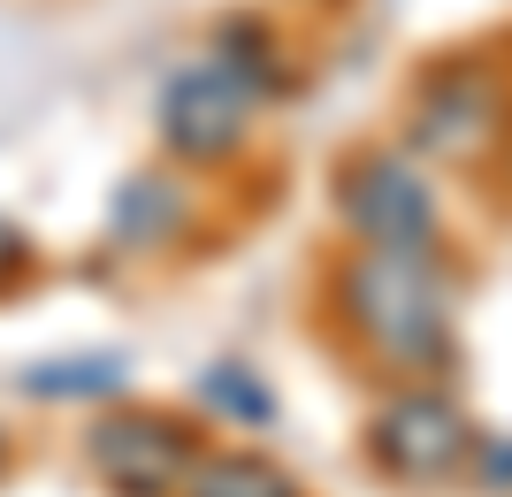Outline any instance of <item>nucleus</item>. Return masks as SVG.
Here are the masks:
<instances>
[{
    "mask_svg": "<svg viewBox=\"0 0 512 497\" xmlns=\"http://www.w3.org/2000/svg\"><path fill=\"white\" fill-rule=\"evenodd\" d=\"M8 260H16V230H8V222H0V268H8Z\"/></svg>",
    "mask_w": 512,
    "mask_h": 497,
    "instance_id": "obj_8",
    "label": "nucleus"
},
{
    "mask_svg": "<svg viewBox=\"0 0 512 497\" xmlns=\"http://www.w3.org/2000/svg\"><path fill=\"white\" fill-rule=\"evenodd\" d=\"M352 314L398 368H436L451 352V283L428 253L367 245V260L352 268Z\"/></svg>",
    "mask_w": 512,
    "mask_h": 497,
    "instance_id": "obj_1",
    "label": "nucleus"
},
{
    "mask_svg": "<svg viewBox=\"0 0 512 497\" xmlns=\"http://www.w3.org/2000/svg\"><path fill=\"white\" fill-rule=\"evenodd\" d=\"M100 467L123 482L130 497H169L176 482L192 475V452H184V436H169L161 421H123V429L100 436Z\"/></svg>",
    "mask_w": 512,
    "mask_h": 497,
    "instance_id": "obj_6",
    "label": "nucleus"
},
{
    "mask_svg": "<svg viewBox=\"0 0 512 497\" xmlns=\"http://www.w3.org/2000/svg\"><path fill=\"white\" fill-rule=\"evenodd\" d=\"M413 130H421V146L451 153V161H467V153L497 130V92H490V77H482V69H444V77L421 92Z\"/></svg>",
    "mask_w": 512,
    "mask_h": 497,
    "instance_id": "obj_5",
    "label": "nucleus"
},
{
    "mask_svg": "<svg viewBox=\"0 0 512 497\" xmlns=\"http://www.w3.org/2000/svg\"><path fill=\"white\" fill-rule=\"evenodd\" d=\"M161 123H169V138L184 153H230L245 138V123H253V85L222 62H192L161 100Z\"/></svg>",
    "mask_w": 512,
    "mask_h": 497,
    "instance_id": "obj_4",
    "label": "nucleus"
},
{
    "mask_svg": "<svg viewBox=\"0 0 512 497\" xmlns=\"http://www.w3.org/2000/svg\"><path fill=\"white\" fill-rule=\"evenodd\" d=\"M184 497H299V490L260 459H192Z\"/></svg>",
    "mask_w": 512,
    "mask_h": 497,
    "instance_id": "obj_7",
    "label": "nucleus"
},
{
    "mask_svg": "<svg viewBox=\"0 0 512 497\" xmlns=\"http://www.w3.org/2000/svg\"><path fill=\"white\" fill-rule=\"evenodd\" d=\"M344 215L367 245H398V253H428V238H436V199H428L421 169L398 161V153H375V161L352 169Z\"/></svg>",
    "mask_w": 512,
    "mask_h": 497,
    "instance_id": "obj_2",
    "label": "nucleus"
},
{
    "mask_svg": "<svg viewBox=\"0 0 512 497\" xmlns=\"http://www.w3.org/2000/svg\"><path fill=\"white\" fill-rule=\"evenodd\" d=\"M467 452H474V429L451 398H398L375 421V459L398 482H444Z\"/></svg>",
    "mask_w": 512,
    "mask_h": 497,
    "instance_id": "obj_3",
    "label": "nucleus"
}]
</instances>
